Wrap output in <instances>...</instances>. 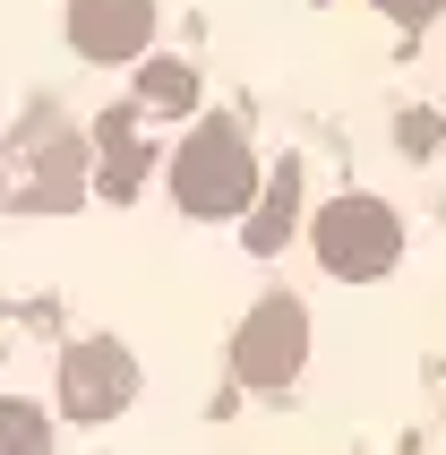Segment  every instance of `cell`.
I'll return each instance as SVG.
<instances>
[{"mask_svg":"<svg viewBox=\"0 0 446 455\" xmlns=\"http://www.w3.org/2000/svg\"><path fill=\"white\" fill-rule=\"evenodd\" d=\"M300 353H309V309L283 292V301H267L258 318H249V344H241V370L258 387H283L300 370Z\"/></svg>","mask_w":446,"mask_h":455,"instance_id":"7a4b0ae2","label":"cell"},{"mask_svg":"<svg viewBox=\"0 0 446 455\" xmlns=\"http://www.w3.org/2000/svg\"><path fill=\"white\" fill-rule=\"evenodd\" d=\"M395 250H403V232H395V215H386L370 189H352V198H335L318 215V258H326V275H344V283L386 275Z\"/></svg>","mask_w":446,"mask_h":455,"instance_id":"6da1fadb","label":"cell"},{"mask_svg":"<svg viewBox=\"0 0 446 455\" xmlns=\"http://www.w3.org/2000/svg\"><path fill=\"white\" fill-rule=\"evenodd\" d=\"M395 129H403V138H395V147H403V155H438V147H446V138H438V129H446V121H438V112H403V121H395Z\"/></svg>","mask_w":446,"mask_h":455,"instance_id":"277c9868","label":"cell"},{"mask_svg":"<svg viewBox=\"0 0 446 455\" xmlns=\"http://www.w3.org/2000/svg\"><path fill=\"white\" fill-rule=\"evenodd\" d=\"M189 206H241V147L223 138V147H198L189 164Z\"/></svg>","mask_w":446,"mask_h":455,"instance_id":"3957f363","label":"cell"},{"mask_svg":"<svg viewBox=\"0 0 446 455\" xmlns=\"http://www.w3.org/2000/svg\"><path fill=\"white\" fill-rule=\"evenodd\" d=\"M378 9H386V18H395V26H429V18H438V9H446V0H378Z\"/></svg>","mask_w":446,"mask_h":455,"instance_id":"5b68a950","label":"cell"}]
</instances>
